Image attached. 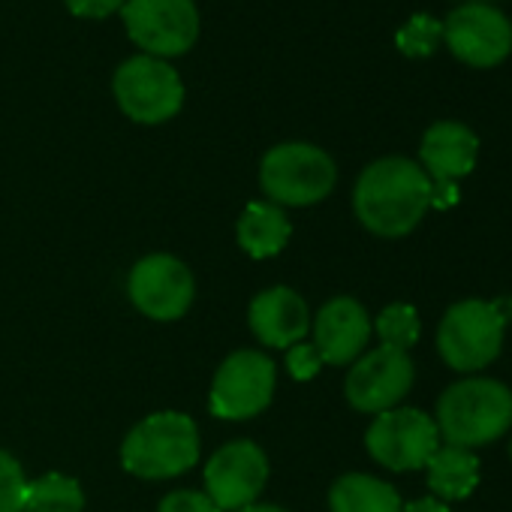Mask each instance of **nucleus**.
Masks as SVG:
<instances>
[{"instance_id": "7", "label": "nucleus", "mask_w": 512, "mask_h": 512, "mask_svg": "<svg viewBox=\"0 0 512 512\" xmlns=\"http://www.w3.org/2000/svg\"><path fill=\"white\" fill-rule=\"evenodd\" d=\"M118 109L136 124L172 121L184 106V82L169 61L151 55L127 58L112 76Z\"/></svg>"}, {"instance_id": "8", "label": "nucleus", "mask_w": 512, "mask_h": 512, "mask_svg": "<svg viewBox=\"0 0 512 512\" xmlns=\"http://www.w3.org/2000/svg\"><path fill=\"white\" fill-rule=\"evenodd\" d=\"M365 446L377 464L395 473H410L422 470L440 449V431L428 413L416 407H392L374 416L365 434Z\"/></svg>"}, {"instance_id": "17", "label": "nucleus", "mask_w": 512, "mask_h": 512, "mask_svg": "<svg viewBox=\"0 0 512 512\" xmlns=\"http://www.w3.org/2000/svg\"><path fill=\"white\" fill-rule=\"evenodd\" d=\"M290 220L287 211L275 202H250L235 226L238 244L253 256V260H269V256H278L287 241H290Z\"/></svg>"}, {"instance_id": "23", "label": "nucleus", "mask_w": 512, "mask_h": 512, "mask_svg": "<svg viewBox=\"0 0 512 512\" xmlns=\"http://www.w3.org/2000/svg\"><path fill=\"white\" fill-rule=\"evenodd\" d=\"M28 479L22 464L0 449V512H25Z\"/></svg>"}, {"instance_id": "29", "label": "nucleus", "mask_w": 512, "mask_h": 512, "mask_svg": "<svg viewBox=\"0 0 512 512\" xmlns=\"http://www.w3.org/2000/svg\"><path fill=\"white\" fill-rule=\"evenodd\" d=\"M238 512H287V509H281V506H275V503H253V506H244V509H238Z\"/></svg>"}, {"instance_id": "28", "label": "nucleus", "mask_w": 512, "mask_h": 512, "mask_svg": "<svg viewBox=\"0 0 512 512\" xmlns=\"http://www.w3.org/2000/svg\"><path fill=\"white\" fill-rule=\"evenodd\" d=\"M401 512H449V503L437 500V497H419L401 506Z\"/></svg>"}, {"instance_id": "30", "label": "nucleus", "mask_w": 512, "mask_h": 512, "mask_svg": "<svg viewBox=\"0 0 512 512\" xmlns=\"http://www.w3.org/2000/svg\"><path fill=\"white\" fill-rule=\"evenodd\" d=\"M461 4H494V0H461Z\"/></svg>"}, {"instance_id": "21", "label": "nucleus", "mask_w": 512, "mask_h": 512, "mask_svg": "<svg viewBox=\"0 0 512 512\" xmlns=\"http://www.w3.org/2000/svg\"><path fill=\"white\" fill-rule=\"evenodd\" d=\"M440 46H443V22L428 13L410 16L407 25H401L395 34V49L404 58H431Z\"/></svg>"}, {"instance_id": "26", "label": "nucleus", "mask_w": 512, "mask_h": 512, "mask_svg": "<svg viewBox=\"0 0 512 512\" xmlns=\"http://www.w3.org/2000/svg\"><path fill=\"white\" fill-rule=\"evenodd\" d=\"M127 0H64V7L76 16V19H88V22H100L109 19L115 13H121V7Z\"/></svg>"}, {"instance_id": "13", "label": "nucleus", "mask_w": 512, "mask_h": 512, "mask_svg": "<svg viewBox=\"0 0 512 512\" xmlns=\"http://www.w3.org/2000/svg\"><path fill=\"white\" fill-rule=\"evenodd\" d=\"M269 482V458L253 440L220 446L205 464V494L220 512L253 506Z\"/></svg>"}, {"instance_id": "6", "label": "nucleus", "mask_w": 512, "mask_h": 512, "mask_svg": "<svg viewBox=\"0 0 512 512\" xmlns=\"http://www.w3.org/2000/svg\"><path fill=\"white\" fill-rule=\"evenodd\" d=\"M118 16L139 55L160 61L187 55L202 31L196 0H127Z\"/></svg>"}, {"instance_id": "20", "label": "nucleus", "mask_w": 512, "mask_h": 512, "mask_svg": "<svg viewBox=\"0 0 512 512\" xmlns=\"http://www.w3.org/2000/svg\"><path fill=\"white\" fill-rule=\"evenodd\" d=\"M85 494L79 479L64 473H46L28 482L25 512H82Z\"/></svg>"}, {"instance_id": "24", "label": "nucleus", "mask_w": 512, "mask_h": 512, "mask_svg": "<svg viewBox=\"0 0 512 512\" xmlns=\"http://www.w3.org/2000/svg\"><path fill=\"white\" fill-rule=\"evenodd\" d=\"M157 512H220L211 497L205 491H190V488H178L172 494H166L157 506Z\"/></svg>"}, {"instance_id": "4", "label": "nucleus", "mask_w": 512, "mask_h": 512, "mask_svg": "<svg viewBox=\"0 0 512 512\" xmlns=\"http://www.w3.org/2000/svg\"><path fill=\"white\" fill-rule=\"evenodd\" d=\"M199 461V428L187 413L163 410L142 419L121 446V464L139 479H172Z\"/></svg>"}, {"instance_id": "5", "label": "nucleus", "mask_w": 512, "mask_h": 512, "mask_svg": "<svg viewBox=\"0 0 512 512\" xmlns=\"http://www.w3.org/2000/svg\"><path fill=\"white\" fill-rule=\"evenodd\" d=\"M338 184L335 160L311 142L275 145L260 163V187L281 208H305L323 202Z\"/></svg>"}, {"instance_id": "12", "label": "nucleus", "mask_w": 512, "mask_h": 512, "mask_svg": "<svg viewBox=\"0 0 512 512\" xmlns=\"http://www.w3.org/2000/svg\"><path fill=\"white\" fill-rule=\"evenodd\" d=\"M130 302L157 323L181 320L196 296L193 272L172 253H151L139 260L127 278Z\"/></svg>"}, {"instance_id": "22", "label": "nucleus", "mask_w": 512, "mask_h": 512, "mask_svg": "<svg viewBox=\"0 0 512 512\" xmlns=\"http://www.w3.org/2000/svg\"><path fill=\"white\" fill-rule=\"evenodd\" d=\"M377 335H380L383 347H395V350L407 353L422 335V323H419L416 308L404 305V302H395V305L383 308L380 317H377Z\"/></svg>"}, {"instance_id": "3", "label": "nucleus", "mask_w": 512, "mask_h": 512, "mask_svg": "<svg viewBox=\"0 0 512 512\" xmlns=\"http://www.w3.org/2000/svg\"><path fill=\"white\" fill-rule=\"evenodd\" d=\"M509 320H512V299L455 302L437 326L440 359L446 362V368L473 377L476 371L488 368L500 356Z\"/></svg>"}, {"instance_id": "9", "label": "nucleus", "mask_w": 512, "mask_h": 512, "mask_svg": "<svg viewBox=\"0 0 512 512\" xmlns=\"http://www.w3.org/2000/svg\"><path fill=\"white\" fill-rule=\"evenodd\" d=\"M275 362L260 350L232 353L214 374L208 407L217 419L241 422L263 413L275 395Z\"/></svg>"}, {"instance_id": "27", "label": "nucleus", "mask_w": 512, "mask_h": 512, "mask_svg": "<svg viewBox=\"0 0 512 512\" xmlns=\"http://www.w3.org/2000/svg\"><path fill=\"white\" fill-rule=\"evenodd\" d=\"M455 202H458L455 181H431V208H449Z\"/></svg>"}, {"instance_id": "2", "label": "nucleus", "mask_w": 512, "mask_h": 512, "mask_svg": "<svg viewBox=\"0 0 512 512\" xmlns=\"http://www.w3.org/2000/svg\"><path fill=\"white\" fill-rule=\"evenodd\" d=\"M434 425L449 446L494 443L512 428V389L491 377H464L437 398Z\"/></svg>"}, {"instance_id": "1", "label": "nucleus", "mask_w": 512, "mask_h": 512, "mask_svg": "<svg viewBox=\"0 0 512 512\" xmlns=\"http://www.w3.org/2000/svg\"><path fill=\"white\" fill-rule=\"evenodd\" d=\"M431 208V178L410 157H380L362 169L353 187L359 223L380 238L410 235Z\"/></svg>"}, {"instance_id": "11", "label": "nucleus", "mask_w": 512, "mask_h": 512, "mask_svg": "<svg viewBox=\"0 0 512 512\" xmlns=\"http://www.w3.org/2000/svg\"><path fill=\"white\" fill-rule=\"evenodd\" d=\"M443 43L461 64L491 70L512 52V22L494 4H461L443 19Z\"/></svg>"}, {"instance_id": "10", "label": "nucleus", "mask_w": 512, "mask_h": 512, "mask_svg": "<svg viewBox=\"0 0 512 512\" xmlns=\"http://www.w3.org/2000/svg\"><path fill=\"white\" fill-rule=\"evenodd\" d=\"M416 368L410 353L395 347H377L371 353H362L344 380V395L353 410L359 413H386L398 407L407 392L413 389Z\"/></svg>"}, {"instance_id": "31", "label": "nucleus", "mask_w": 512, "mask_h": 512, "mask_svg": "<svg viewBox=\"0 0 512 512\" xmlns=\"http://www.w3.org/2000/svg\"><path fill=\"white\" fill-rule=\"evenodd\" d=\"M509 458H512V440H509Z\"/></svg>"}, {"instance_id": "15", "label": "nucleus", "mask_w": 512, "mask_h": 512, "mask_svg": "<svg viewBox=\"0 0 512 512\" xmlns=\"http://www.w3.org/2000/svg\"><path fill=\"white\" fill-rule=\"evenodd\" d=\"M247 323H250V332L266 347L290 350L302 344L305 335L311 332V311H308V302L296 290L272 287L250 302Z\"/></svg>"}, {"instance_id": "19", "label": "nucleus", "mask_w": 512, "mask_h": 512, "mask_svg": "<svg viewBox=\"0 0 512 512\" xmlns=\"http://www.w3.org/2000/svg\"><path fill=\"white\" fill-rule=\"evenodd\" d=\"M401 494L371 473H344L329 488L332 512H401Z\"/></svg>"}, {"instance_id": "25", "label": "nucleus", "mask_w": 512, "mask_h": 512, "mask_svg": "<svg viewBox=\"0 0 512 512\" xmlns=\"http://www.w3.org/2000/svg\"><path fill=\"white\" fill-rule=\"evenodd\" d=\"M287 368L296 380H311L323 368V359L314 344H296L287 350Z\"/></svg>"}, {"instance_id": "14", "label": "nucleus", "mask_w": 512, "mask_h": 512, "mask_svg": "<svg viewBox=\"0 0 512 512\" xmlns=\"http://www.w3.org/2000/svg\"><path fill=\"white\" fill-rule=\"evenodd\" d=\"M371 317L353 296L326 302L314 320V347L323 365H353L371 341Z\"/></svg>"}, {"instance_id": "16", "label": "nucleus", "mask_w": 512, "mask_h": 512, "mask_svg": "<svg viewBox=\"0 0 512 512\" xmlns=\"http://www.w3.org/2000/svg\"><path fill=\"white\" fill-rule=\"evenodd\" d=\"M479 157V136L461 121H437L419 145V166L431 181H455L470 175Z\"/></svg>"}, {"instance_id": "18", "label": "nucleus", "mask_w": 512, "mask_h": 512, "mask_svg": "<svg viewBox=\"0 0 512 512\" xmlns=\"http://www.w3.org/2000/svg\"><path fill=\"white\" fill-rule=\"evenodd\" d=\"M425 470H428V488L443 503L467 500L479 485V458L473 449H461V446L446 443L431 455Z\"/></svg>"}]
</instances>
